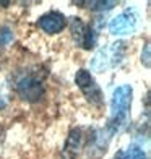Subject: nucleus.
<instances>
[{
  "label": "nucleus",
  "mask_w": 151,
  "mask_h": 159,
  "mask_svg": "<svg viewBox=\"0 0 151 159\" xmlns=\"http://www.w3.org/2000/svg\"><path fill=\"white\" fill-rule=\"evenodd\" d=\"M140 25V15L135 8H127L120 15L111 20L109 23V33L112 36H127L133 34Z\"/></svg>",
  "instance_id": "6"
},
{
  "label": "nucleus",
  "mask_w": 151,
  "mask_h": 159,
  "mask_svg": "<svg viewBox=\"0 0 151 159\" xmlns=\"http://www.w3.org/2000/svg\"><path fill=\"white\" fill-rule=\"evenodd\" d=\"M114 159H148L145 149H143L141 146H138V144H128L127 148H122L119 149L116 156H114Z\"/></svg>",
  "instance_id": "9"
},
{
  "label": "nucleus",
  "mask_w": 151,
  "mask_h": 159,
  "mask_svg": "<svg viewBox=\"0 0 151 159\" xmlns=\"http://www.w3.org/2000/svg\"><path fill=\"white\" fill-rule=\"evenodd\" d=\"M0 138H2V130H0Z\"/></svg>",
  "instance_id": "14"
},
{
  "label": "nucleus",
  "mask_w": 151,
  "mask_h": 159,
  "mask_svg": "<svg viewBox=\"0 0 151 159\" xmlns=\"http://www.w3.org/2000/svg\"><path fill=\"white\" fill-rule=\"evenodd\" d=\"M133 88L130 84H120L112 93L111 99V117L107 120L104 130L111 136H114L122 127L127 125L132 111Z\"/></svg>",
  "instance_id": "1"
},
{
  "label": "nucleus",
  "mask_w": 151,
  "mask_h": 159,
  "mask_svg": "<svg viewBox=\"0 0 151 159\" xmlns=\"http://www.w3.org/2000/svg\"><path fill=\"white\" fill-rule=\"evenodd\" d=\"M5 107H7V101H5V98H3V96H0V111L5 109Z\"/></svg>",
  "instance_id": "13"
},
{
  "label": "nucleus",
  "mask_w": 151,
  "mask_h": 159,
  "mask_svg": "<svg viewBox=\"0 0 151 159\" xmlns=\"http://www.w3.org/2000/svg\"><path fill=\"white\" fill-rule=\"evenodd\" d=\"M15 91L25 102H39L46 94L44 76H39L38 71L26 70L23 75H18L15 80Z\"/></svg>",
  "instance_id": "2"
},
{
  "label": "nucleus",
  "mask_w": 151,
  "mask_h": 159,
  "mask_svg": "<svg viewBox=\"0 0 151 159\" xmlns=\"http://www.w3.org/2000/svg\"><path fill=\"white\" fill-rule=\"evenodd\" d=\"M36 25L46 34L54 36V34H59L65 30V26L68 25V18L59 10H50V11L44 13V15H41L38 18V21H36Z\"/></svg>",
  "instance_id": "7"
},
{
  "label": "nucleus",
  "mask_w": 151,
  "mask_h": 159,
  "mask_svg": "<svg viewBox=\"0 0 151 159\" xmlns=\"http://www.w3.org/2000/svg\"><path fill=\"white\" fill-rule=\"evenodd\" d=\"M75 83L80 88L81 94L85 96V99L88 101V104L91 107L101 109L104 106V93L101 89V86L96 83V80L91 75V71L85 70V68L78 70L75 73Z\"/></svg>",
  "instance_id": "4"
},
{
  "label": "nucleus",
  "mask_w": 151,
  "mask_h": 159,
  "mask_svg": "<svg viewBox=\"0 0 151 159\" xmlns=\"http://www.w3.org/2000/svg\"><path fill=\"white\" fill-rule=\"evenodd\" d=\"M13 39H15V34H13V31L8 26H0V49L11 44Z\"/></svg>",
  "instance_id": "11"
},
{
  "label": "nucleus",
  "mask_w": 151,
  "mask_h": 159,
  "mask_svg": "<svg viewBox=\"0 0 151 159\" xmlns=\"http://www.w3.org/2000/svg\"><path fill=\"white\" fill-rule=\"evenodd\" d=\"M141 63L145 65L146 68H149V65H151V57H149V42H148V41L145 42V47H143V50H141Z\"/></svg>",
  "instance_id": "12"
},
{
  "label": "nucleus",
  "mask_w": 151,
  "mask_h": 159,
  "mask_svg": "<svg viewBox=\"0 0 151 159\" xmlns=\"http://www.w3.org/2000/svg\"><path fill=\"white\" fill-rule=\"evenodd\" d=\"M127 55V42L125 41H116L109 46L101 47L94 54L91 60V70L101 73V71H107L114 67H117L124 62Z\"/></svg>",
  "instance_id": "3"
},
{
  "label": "nucleus",
  "mask_w": 151,
  "mask_h": 159,
  "mask_svg": "<svg viewBox=\"0 0 151 159\" xmlns=\"http://www.w3.org/2000/svg\"><path fill=\"white\" fill-rule=\"evenodd\" d=\"M70 33H71V38H73L75 44L83 49V50H93L96 47V42H98V34L96 30L93 25H86L81 18L78 16H71L70 20Z\"/></svg>",
  "instance_id": "5"
},
{
  "label": "nucleus",
  "mask_w": 151,
  "mask_h": 159,
  "mask_svg": "<svg viewBox=\"0 0 151 159\" xmlns=\"http://www.w3.org/2000/svg\"><path fill=\"white\" fill-rule=\"evenodd\" d=\"M78 7H85L93 11H109L117 5V2H111V0H93V2H78Z\"/></svg>",
  "instance_id": "10"
},
{
  "label": "nucleus",
  "mask_w": 151,
  "mask_h": 159,
  "mask_svg": "<svg viewBox=\"0 0 151 159\" xmlns=\"http://www.w3.org/2000/svg\"><path fill=\"white\" fill-rule=\"evenodd\" d=\"M85 144V133L80 127H73L63 144V156L67 159H78Z\"/></svg>",
  "instance_id": "8"
}]
</instances>
